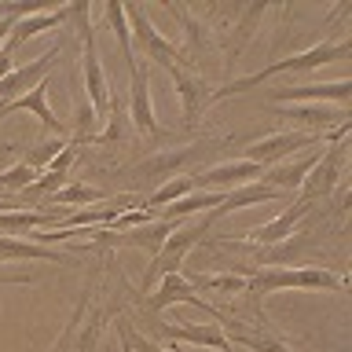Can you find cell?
<instances>
[{"label": "cell", "mask_w": 352, "mask_h": 352, "mask_svg": "<svg viewBox=\"0 0 352 352\" xmlns=\"http://www.w3.org/2000/svg\"><path fill=\"white\" fill-rule=\"evenodd\" d=\"M349 52H352V41L341 37V41H323V44H316V48H308V52H301V55H290V59H275V63L264 66V70L250 74V77H235L231 85L217 88V92H209V107L220 103V99H228V96L246 92V88H257L261 81H268V77H275V74H305V70H316V66L349 59Z\"/></svg>", "instance_id": "cell-1"}, {"label": "cell", "mask_w": 352, "mask_h": 352, "mask_svg": "<svg viewBox=\"0 0 352 352\" xmlns=\"http://www.w3.org/2000/svg\"><path fill=\"white\" fill-rule=\"evenodd\" d=\"M345 286H349L345 275L305 264V268H257L246 279V290L242 294H250V301L257 305L261 297L279 294V290H345Z\"/></svg>", "instance_id": "cell-2"}, {"label": "cell", "mask_w": 352, "mask_h": 352, "mask_svg": "<svg viewBox=\"0 0 352 352\" xmlns=\"http://www.w3.org/2000/svg\"><path fill=\"white\" fill-rule=\"evenodd\" d=\"M70 22L81 37V74H85V88H88V103H92L96 118L103 121L110 118V88H107V74H103V63H99V48H96V30L88 22V0H77L70 4Z\"/></svg>", "instance_id": "cell-3"}, {"label": "cell", "mask_w": 352, "mask_h": 352, "mask_svg": "<svg viewBox=\"0 0 352 352\" xmlns=\"http://www.w3.org/2000/svg\"><path fill=\"white\" fill-rule=\"evenodd\" d=\"M209 228H213V224H209V217H198V224H191V228H176L173 235L162 242V250L154 253V264L147 268V275H143V290H147L154 279H162V275L180 272L184 268V257L209 235Z\"/></svg>", "instance_id": "cell-4"}, {"label": "cell", "mask_w": 352, "mask_h": 352, "mask_svg": "<svg viewBox=\"0 0 352 352\" xmlns=\"http://www.w3.org/2000/svg\"><path fill=\"white\" fill-rule=\"evenodd\" d=\"M125 22H129V33L132 41L140 44L143 52H147V59H154L162 66V70H169V66H180V44L162 37L158 26L147 19V8H136V4H125ZM132 44V48H136Z\"/></svg>", "instance_id": "cell-5"}, {"label": "cell", "mask_w": 352, "mask_h": 352, "mask_svg": "<svg viewBox=\"0 0 352 352\" xmlns=\"http://www.w3.org/2000/svg\"><path fill=\"white\" fill-rule=\"evenodd\" d=\"M147 305H151V312H165L169 305H195V308H202V312H206L209 319H213L217 327H224V323H228V316L220 312V308L209 305L206 297H198V294L191 290V286H187V279H184L180 272L162 275V286L151 294V301H147Z\"/></svg>", "instance_id": "cell-6"}, {"label": "cell", "mask_w": 352, "mask_h": 352, "mask_svg": "<svg viewBox=\"0 0 352 352\" xmlns=\"http://www.w3.org/2000/svg\"><path fill=\"white\" fill-rule=\"evenodd\" d=\"M312 143H323L319 132H275V136H264L257 143L246 147V162L261 165V169H272L275 162L290 158L297 147H312Z\"/></svg>", "instance_id": "cell-7"}, {"label": "cell", "mask_w": 352, "mask_h": 352, "mask_svg": "<svg viewBox=\"0 0 352 352\" xmlns=\"http://www.w3.org/2000/svg\"><path fill=\"white\" fill-rule=\"evenodd\" d=\"M330 99V103H338L341 110H349V99H352V81L349 77H341V81H330V85H301V88H275V92H268V103L279 107V103H319L323 107Z\"/></svg>", "instance_id": "cell-8"}, {"label": "cell", "mask_w": 352, "mask_h": 352, "mask_svg": "<svg viewBox=\"0 0 352 352\" xmlns=\"http://www.w3.org/2000/svg\"><path fill=\"white\" fill-rule=\"evenodd\" d=\"M59 55H63V41L59 44H52L44 55H37L33 63H26V66H19V70H11L8 77H0V99L4 103H11V99H19V96H26V92H33L44 77L52 74V66L59 63Z\"/></svg>", "instance_id": "cell-9"}, {"label": "cell", "mask_w": 352, "mask_h": 352, "mask_svg": "<svg viewBox=\"0 0 352 352\" xmlns=\"http://www.w3.org/2000/svg\"><path fill=\"white\" fill-rule=\"evenodd\" d=\"M341 169H345V143H330V151H323L319 165L305 176V184H301V202H316V198H327V195L338 187Z\"/></svg>", "instance_id": "cell-10"}, {"label": "cell", "mask_w": 352, "mask_h": 352, "mask_svg": "<svg viewBox=\"0 0 352 352\" xmlns=\"http://www.w3.org/2000/svg\"><path fill=\"white\" fill-rule=\"evenodd\" d=\"M129 118L143 136H162V125L154 118V103H151V85H147V74L143 70L129 74Z\"/></svg>", "instance_id": "cell-11"}, {"label": "cell", "mask_w": 352, "mask_h": 352, "mask_svg": "<svg viewBox=\"0 0 352 352\" xmlns=\"http://www.w3.org/2000/svg\"><path fill=\"white\" fill-rule=\"evenodd\" d=\"M165 74L173 77L176 96H180V103H184V121H187V125H195L198 114L209 107V85H206V77L184 70V66H169Z\"/></svg>", "instance_id": "cell-12"}, {"label": "cell", "mask_w": 352, "mask_h": 352, "mask_svg": "<svg viewBox=\"0 0 352 352\" xmlns=\"http://www.w3.org/2000/svg\"><path fill=\"white\" fill-rule=\"evenodd\" d=\"M312 206H316V202H301V198H297V202H294L290 209H283L275 220H268V224L246 231V239L257 242V246H275V242H286V239L294 235V228L301 224L308 213H312Z\"/></svg>", "instance_id": "cell-13"}, {"label": "cell", "mask_w": 352, "mask_h": 352, "mask_svg": "<svg viewBox=\"0 0 352 352\" xmlns=\"http://www.w3.org/2000/svg\"><path fill=\"white\" fill-rule=\"evenodd\" d=\"M264 169L261 165H253V162H228V165H217V169H206L202 176H195V187L198 191H224V187H242V184H250V180H257Z\"/></svg>", "instance_id": "cell-14"}, {"label": "cell", "mask_w": 352, "mask_h": 352, "mask_svg": "<svg viewBox=\"0 0 352 352\" xmlns=\"http://www.w3.org/2000/svg\"><path fill=\"white\" fill-rule=\"evenodd\" d=\"M19 110H30V114H37L41 118V125L44 129H52V132H59V140H63V121L52 114V107H48V77L33 88V92L26 96H19V99H11V103H0V118H8V114H19Z\"/></svg>", "instance_id": "cell-15"}, {"label": "cell", "mask_w": 352, "mask_h": 352, "mask_svg": "<svg viewBox=\"0 0 352 352\" xmlns=\"http://www.w3.org/2000/svg\"><path fill=\"white\" fill-rule=\"evenodd\" d=\"M63 22H70V8H52V11H41V15L19 19L15 30H11V37L4 41V48H0V52H11V55H15L19 44H26L30 37H37V33H44V30L63 26Z\"/></svg>", "instance_id": "cell-16"}, {"label": "cell", "mask_w": 352, "mask_h": 352, "mask_svg": "<svg viewBox=\"0 0 352 352\" xmlns=\"http://www.w3.org/2000/svg\"><path fill=\"white\" fill-rule=\"evenodd\" d=\"M275 198H283L275 187H264V184H242L235 187V191H228L224 195V202H220L217 209H209V224H217L220 217H228V213H235V209H246V206H261V202H275Z\"/></svg>", "instance_id": "cell-17"}, {"label": "cell", "mask_w": 352, "mask_h": 352, "mask_svg": "<svg viewBox=\"0 0 352 352\" xmlns=\"http://www.w3.org/2000/svg\"><path fill=\"white\" fill-rule=\"evenodd\" d=\"M319 158H323V147H319L316 154H308V158H301V162H294V165H272V169H264L261 173V180H264V187H275V191H297V187L305 184V176L319 165Z\"/></svg>", "instance_id": "cell-18"}, {"label": "cell", "mask_w": 352, "mask_h": 352, "mask_svg": "<svg viewBox=\"0 0 352 352\" xmlns=\"http://www.w3.org/2000/svg\"><path fill=\"white\" fill-rule=\"evenodd\" d=\"M165 334L173 338V345H202V349H220V352H235V345L228 341L224 327L209 323V327H195V323H184V327H165Z\"/></svg>", "instance_id": "cell-19"}, {"label": "cell", "mask_w": 352, "mask_h": 352, "mask_svg": "<svg viewBox=\"0 0 352 352\" xmlns=\"http://www.w3.org/2000/svg\"><path fill=\"white\" fill-rule=\"evenodd\" d=\"M316 250V235L312 231H301V235H290L286 242H275V250H261L257 264H264V268H283V264H297L301 257H308V253Z\"/></svg>", "instance_id": "cell-20"}, {"label": "cell", "mask_w": 352, "mask_h": 352, "mask_svg": "<svg viewBox=\"0 0 352 352\" xmlns=\"http://www.w3.org/2000/svg\"><path fill=\"white\" fill-rule=\"evenodd\" d=\"M4 261H52V264H74V257H66L59 250L37 246V242H22L11 235H0V264Z\"/></svg>", "instance_id": "cell-21"}, {"label": "cell", "mask_w": 352, "mask_h": 352, "mask_svg": "<svg viewBox=\"0 0 352 352\" xmlns=\"http://www.w3.org/2000/svg\"><path fill=\"white\" fill-rule=\"evenodd\" d=\"M279 118H290V121H301V125H312V129H319V136H323L327 129H338L341 121H349V110H327V107H319V103H308V107H301V103H294V107H286V110H279Z\"/></svg>", "instance_id": "cell-22"}, {"label": "cell", "mask_w": 352, "mask_h": 352, "mask_svg": "<svg viewBox=\"0 0 352 352\" xmlns=\"http://www.w3.org/2000/svg\"><path fill=\"white\" fill-rule=\"evenodd\" d=\"M191 191H198V187H195V176H176V180L162 184L154 195H147V198H143V209H151V213L158 217V209L173 206V202H180V198H187Z\"/></svg>", "instance_id": "cell-23"}, {"label": "cell", "mask_w": 352, "mask_h": 352, "mask_svg": "<svg viewBox=\"0 0 352 352\" xmlns=\"http://www.w3.org/2000/svg\"><path fill=\"white\" fill-rule=\"evenodd\" d=\"M103 15H107V26L114 30V37L121 44V55H125V66H129V74L132 70H140L136 66V48H132V33H129V22H125V4H107L103 8Z\"/></svg>", "instance_id": "cell-24"}, {"label": "cell", "mask_w": 352, "mask_h": 352, "mask_svg": "<svg viewBox=\"0 0 352 352\" xmlns=\"http://www.w3.org/2000/svg\"><path fill=\"white\" fill-rule=\"evenodd\" d=\"M206 151H213V143L198 140V143H191V147H184V151H173V154H162V158L147 162V165H143V173H173V169H184V165H191L195 158H202Z\"/></svg>", "instance_id": "cell-25"}, {"label": "cell", "mask_w": 352, "mask_h": 352, "mask_svg": "<svg viewBox=\"0 0 352 352\" xmlns=\"http://www.w3.org/2000/svg\"><path fill=\"white\" fill-rule=\"evenodd\" d=\"M224 334L228 341H239V345H246L250 352H294L290 345H283L279 338H261V334H250V330H242L239 323H224Z\"/></svg>", "instance_id": "cell-26"}, {"label": "cell", "mask_w": 352, "mask_h": 352, "mask_svg": "<svg viewBox=\"0 0 352 352\" xmlns=\"http://www.w3.org/2000/svg\"><path fill=\"white\" fill-rule=\"evenodd\" d=\"M184 275V272H180ZM191 290H224V294H242L246 290V275H184Z\"/></svg>", "instance_id": "cell-27"}, {"label": "cell", "mask_w": 352, "mask_h": 352, "mask_svg": "<svg viewBox=\"0 0 352 352\" xmlns=\"http://www.w3.org/2000/svg\"><path fill=\"white\" fill-rule=\"evenodd\" d=\"M52 206H92V202H110L103 191H96V187H85V184H66L59 187L52 198Z\"/></svg>", "instance_id": "cell-28"}, {"label": "cell", "mask_w": 352, "mask_h": 352, "mask_svg": "<svg viewBox=\"0 0 352 352\" xmlns=\"http://www.w3.org/2000/svg\"><path fill=\"white\" fill-rule=\"evenodd\" d=\"M37 180V169H30L26 162H15L11 169L0 173V198H11V195H22L26 187Z\"/></svg>", "instance_id": "cell-29"}, {"label": "cell", "mask_w": 352, "mask_h": 352, "mask_svg": "<svg viewBox=\"0 0 352 352\" xmlns=\"http://www.w3.org/2000/svg\"><path fill=\"white\" fill-rule=\"evenodd\" d=\"M63 151H66L63 140H48V143H41V147H33V151L26 154V165H30V169H37V173H44Z\"/></svg>", "instance_id": "cell-30"}, {"label": "cell", "mask_w": 352, "mask_h": 352, "mask_svg": "<svg viewBox=\"0 0 352 352\" xmlns=\"http://www.w3.org/2000/svg\"><path fill=\"white\" fill-rule=\"evenodd\" d=\"M96 110H92V103L88 99H77V140H92V129H96Z\"/></svg>", "instance_id": "cell-31"}, {"label": "cell", "mask_w": 352, "mask_h": 352, "mask_svg": "<svg viewBox=\"0 0 352 352\" xmlns=\"http://www.w3.org/2000/svg\"><path fill=\"white\" fill-rule=\"evenodd\" d=\"M11 30H15V19H0V48H4V41L11 37Z\"/></svg>", "instance_id": "cell-32"}, {"label": "cell", "mask_w": 352, "mask_h": 352, "mask_svg": "<svg viewBox=\"0 0 352 352\" xmlns=\"http://www.w3.org/2000/svg\"><path fill=\"white\" fill-rule=\"evenodd\" d=\"M4 286H26L30 283V275H11V279H0Z\"/></svg>", "instance_id": "cell-33"}, {"label": "cell", "mask_w": 352, "mask_h": 352, "mask_svg": "<svg viewBox=\"0 0 352 352\" xmlns=\"http://www.w3.org/2000/svg\"><path fill=\"white\" fill-rule=\"evenodd\" d=\"M118 334H121V330H118ZM121 352H136V349H132V341H129L125 334H121Z\"/></svg>", "instance_id": "cell-34"}]
</instances>
